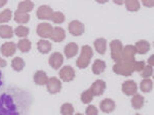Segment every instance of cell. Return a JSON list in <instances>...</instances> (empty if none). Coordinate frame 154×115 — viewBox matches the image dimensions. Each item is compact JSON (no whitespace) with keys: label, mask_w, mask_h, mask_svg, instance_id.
<instances>
[{"label":"cell","mask_w":154,"mask_h":115,"mask_svg":"<svg viewBox=\"0 0 154 115\" xmlns=\"http://www.w3.org/2000/svg\"><path fill=\"white\" fill-rule=\"evenodd\" d=\"M31 102L26 91L9 87L0 96V115H24L29 111Z\"/></svg>","instance_id":"obj_1"},{"label":"cell","mask_w":154,"mask_h":115,"mask_svg":"<svg viewBox=\"0 0 154 115\" xmlns=\"http://www.w3.org/2000/svg\"><path fill=\"white\" fill-rule=\"evenodd\" d=\"M144 61H134V62H119L113 66V72L122 76H131L134 72H141L145 67Z\"/></svg>","instance_id":"obj_2"},{"label":"cell","mask_w":154,"mask_h":115,"mask_svg":"<svg viewBox=\"0 0 154 115\" xmlns=\"http://www.w3.org/2000/svg\"><path fill=\"white\" fill-rule=\"evenodd\" d=\"M93 56H94L93 48L89 45H83L82 48H81L80 56H79V58L76 61L77 67L80 69H85L89 65V62H91V59L93 58Z\"/></svg>","instance_id":"obj_3"},{"label":"cell","mask_w":154,"mask_h":115,"mask_svg":"<svg viewBox=\"0 0 154 115\" xmlns=\"http://www.w3.org/2000/svg\"><path fill=\"white\" fill-rule=\"evenodd\" d=\"M110 49H111V58L114 62L119 63L122 61V43L120 40L115 39L110 42Z\"/></svg>","instance_id":"obj_4"},{"label":"cell","mask_w":154,"mask_h":115,"mask_svg":"<svg viewBox=\"0 0 154 115\" xmlns=\"http://www.w3.org/2000/svg\"><path fill=\"white\" fill-rule=\"evenodd\" d=\"M60 78L65 82H70L75 78V71L71 66H65L63 67L59 72Z\"/></svg>","instance_id":"obj_5"},{"label":"cell","mask_w":154,"mask_h":115,"mask_svg":"<svg viewBox=\"0 0 154 115\" xmlns=\"http://www.w3.org/2000/svg\"><path fill=\"white\" fill-rule=\"evenodd\" d=\"M53 26L48 23H41L37 26L36 32L37 35H39L42 38H49L51 35V32H53Z\"/></svg>","instance_id":"obj_6"},{"label":"cell","mask_w":154,"mask_h":115,"mask_svg":"<svg viewBox=\"0 0 154 115\" xmlns=\"http://www.w3.org/2000/svg\"><path fill=\"white\" fill-rule=\"evenodd\" d=\"M46 89H48L49 94H58L62 89V83L57 77H51V78H48V81L46 83Z\"/></svg>","instance_id":"obj_7"},{"label":"cell","mask_w":154,"mask_h":115,"mask_svg":"<svg viewBox=\"0 0 154 115\" xmlns=\"http://www.w3.org/2000/svg\"><path fill=\"white\" fill-rule=\"evenodd\" d=\"M68 29L73 36H80L84 33V25L79 21H72L69 24Z\"/></svg>","instance_id":"obj_8"},{"label":"cell","mask_w":154,"mask_h":115,"mask_svg":"<svg viewBox=\"0 0 154 115\" xmlns=\"http://www.w3.org/2000/svg\"><path fill=\"white\" fill-rule=\"evenodd\" d=\"M137 51L134 45H126L122 49V61L123 62H134Z\"/></svg>","instance_id":"obj_9"},{"label":"cell","mask_w":154,"mask_h":115,"mask_svg":"<svg viewBox=\"0 0 154 115\" xmlns=\"http://www.w3.org/2000/svg\"><path fill=\"white\" fill-rule=\"evenodd\" d=\"M91 91L93 92L94 97H99V96H102V95L104 94V92H105L106 89V83L104 80H102V79H99V80H96L95 82L93 83V85L91 87Z\"/></svg>","instance_id":"obj_10"},{"label":"cell","mask_w":154,"mask_h":115,"mask_svg":"<svg viewBox=\"0 0 154 115\" xmlns=\"http://www.w3.org/2000/svg\"><path fill=\"white\" fill-rule=\"evenodd\" d=\"M121 89H122L123 94H125L126 96H128V97L134 96V95H136L137 92H138V86H137V83L134 80L125 81Z\"/></svg>","instance_id":"obj_11"},{"label":"cell","mask_w":154,"mask_h":115,"mask_svg":"<svg viewBox=\"0 0 154 115\" xmlns=\"http://www.w3.org/2000/svg\"><path fill=\"white\" fill-rule=\"evenodd\" d=\"M63 62H64V57L60 52H54L48 59V63L51 65V67L56 70H58L63 65Z\"/></svg>","instance_id":"obj_12"},{"label":"cell","mask_w":154,"mask_h":115,"mask_svg":"<svg viewBox=\"0 0 154 115\" xmlns=\"http://www.w3.org/2000/svg\"><path fill=\"white\" fill-rule=\"evenodd\" d=\"M17 51V44L14 42H5L0 47V51H1L2 56L4 57H11Z\"/></svg>","instance_id":"obj_13"},{"label":"cell","mask_w":154,"mask_h":115,"mask_svg":"<svg viewBox=\"0 0 154 115\" xmlns=\"http://www.w3.org/2000/svg\"><path fill=\"white\" fill-rule=\"evenodd\" d=\"M53 9L48 5H41L38 7L36 11V16L40 20H49L53 14Z\"/></svg>","instance_id":"obj_14"},{"label":"cell","mask_w":154,"mask_h":115,"mask_svg":"<svg viewBox=\"0 0 154 115\" xmlns=\"http://www.w3.org/2000/svg\"><path fill=\"white\" fill-rule=\"evenodd\" d=\"M49 38L54 42H62L66 38L65 30L61 28V27H56V28H54Z\"/></svg>","instance_id":"obj_15"},{"label":"cell","mask_w":154,"mask_h":115,"mask_svg":"<svg viewBox=\"0 0 154 115\" xmlns=\"http://www.w3.org/2000/svg\"><path fill=\"white\" fill-rule=\"evenodd\" d=\"M100 108L104 113H111L116 108V104L113 100L111 99H105L101 102Z\"/></svg>","instance_id":"obj_16"},{"label":"cell","mask_w":154,"mask_h":115,"mask_svg":"<svg viewBox=\"0 0 154 115\" xmlns=\"http://www.w3.org/2000/svg\"><path fill=\"white\" fill-rule=\"evenodd\" d=\"M34 8V3L30 0H26V1H21L18 5V9L17 12L20 14H28Z\"/></svg>","instance_id":"obj_17"},{"label":"cell","mask_w":154,"mask_h":115,"mask_svg":"<svg viewBox=\"0 0 154 115\" xmlns=\"http://www.w3.org/2000/svg\"><path fill=\"white\" fill-rule=\"evenodd\" d=\"M48 81V77L46 73L42 70H39L37 71L35 74H34V82L37 84V85H46Z\"/></svg>","instance_id":"obj_18"},{"label":"cell","mask_w":154,"mask_h":115,"mask_svg":"<svg viewBox=\"0 0 154 115\" xmlns=\"http://www.w3.org/2000/svg\"><path fill=\"white\" fill-rule=\"evenodd\" d=\"M64 52H65V56L67 59H72L77 54L78 52V45L74 42H71V43H68L64 48Z\"/></svg>","instance_id":"obj_19"},{"label":"cell","mask_w":154,"mask_h":115,"mask_svg":"<svg viewBox=\"0 0 154 115\" xmlns=\"http://www.w3.org/2000/svg\"><path fill=\"white\" fill-rule=\"evenodd\" d=\"M136 48L137 54H147L150 49V43L146 40H139L136 43V45H134Z\"/></svg>","instance_id":"obj_20"},{"label":"cell","mask_w":154,"mask_h":115,"mask_svg":"<svg viewBox=\"0 0 154 115\" xmlns=\"http://www.w3.org/2000/svg\"><path fill=\"white\" fill-rule=\"evenodd\" d=\"M94 45H95L96 51L99 52L100 54H105L106 48H107V41L105 38H98L96 39L94 42Z\"/></svg>","instance_id":"obj_21"},{"label":"cell","mask_w":154,"mask_h":115,"mask_svg":"<svg viewBox=\"0 0 154 115\" xmlns=\"http://www.w3.org/2000/svg\"><path fill=\"white\" fill-rule=\"evenodd\" d=\"M93 72L94 74L96 75H99L101 73H103L104 71H105L106 69V63L103 61V60H96L95 62H94L93 64Z\"/></svg>","instance_id":"obj_22"},{"label":"cell","mask_w":154,"mask_h":115,"mask_svg":"<svg viewBox=\"0 0 154 115\" xmlns=\"http://www.w3.org/2000/svg\"><path fill=\"white\" fill-rule=\"evenodd\" d=\"M17 47L22 52H29L30 49H31V41L27 38H22L20 39L18 44H17Z\"/></svg>","instance_id":"obj_23"},{"label":"cell","mask_w":154,"mask_h":115,"mask_svg":"<svg viewBox=\"0 0 154 115\" xmlns=\"http://www.w3.org/2000/svg\"><path fill=\"white\" fill-rule=\"evenodd\" d=\"M14 36V30L11 26H7V25H2L0 26V37L4 39L11 38Z\"/></svg>","instance_id":"obj_24"},{"label":"cell","mask_w":154,"mask_h":115,"mask_svg":"<svg viewBox=\"0 0 154 115\" xmlns=\"http://www.w3.org/2000/svg\"><path fill=\"white\" fill-rule=\"evenodd\" d=\"M37 48L41 54H48L51 49V43L48 40H39L37 42Z\"/></svg>","instance_id":"obj_25"},{"label":"cell","mask_w":154,"mask_h":115,"mask_svg":"<svg viewBox=\"0 0 154 115\" xmlns=\"http://www.w3.org/2000/svg\"><path fill=\"white\" fill-rule=\"evenodd\" d=\"M131 106L135 109H141L144 106V97L139 94H136L131 98Z\"/></svg>","instance_id":"obj_26"},{"label":"cell","mask_w":154,"mask_h":115,"mask_svg":"<svg viewBox=\"0 0 154 115\" xmlns=\"http://www.w3.org/2000/svg\"><path fill=\"white\" fill-rule=\"evenodd\" d=\"M11 67H12V69L17 72L22 71L25 67V61L20 57L14 58V59H12V61H11Z\"/></svg>","instance_id":"obj_27"},{"label":"cell","mask_w":154,"mask_h":115,"mask_svg":"<svg viewBox=\"0 0 154 115\" xmlns=\"http://www.w3.org/2000/svg\"><path fill=\"white\" fill-rule=\"evenodd\" d=\"M125 7L128 11H138L140 9V2L138 0H126L125 1Z\"/></svg>","instance_id":"obj_28"},{"label":"cell","mask_w":154,"mask_h":115,"mask_svg":"<svg viewBox=\"0 0 154 115\" xmlns=\"http://www.w3.org/2000/svg\"><path fill=\"white\" fill-rule=\"evenodd\" d=\"M141 91L144 92H150L153 89V82L150 78H145L141 81V85H140Z\"/></svg>","instance_id":"obj_29"},{"label":"cell","mask_w":154,"mask_h":115,"mask_svg":"<svg viewBox=\"0 0 154 115\" xmlns=\"http://www.w3.org/2000/svg\"><path fill=\"white\" fill-rule=\"evenodd\" d=\"M30 20V16L29 14H20V12H17L14 14V21L18 24H26L28 23Z\"/></svg>","instance_id":"obj_30"},{"label":"cell","mask_w":154,"mask_h":115,"mask_svg":"<svg viewBox=\"0 0 154 115\" xmlns=\"http://www.w3.org/2000/svg\"><path fill=\"white\" fill-rule=\"evenodd\" d=\"M51 20L54 24H62L65 21V16H64V14L61 11H54L53 12V14H51Z\"/></svg>","instance_id":"obj_31"},{"label":"cell","mask_w":154,"mask_h":115,"mask_svg":"<svg viewBox=\"0 0 154 115\" xmlns=\"http://www.w3.org/2000/svg\"><path fill=\"white\" fill-rule=\"evenodd\" d=\"M93 99H94V95H93V92H91V89H86V91H84L82 94H81V102H82L83 104H89L93 101Z\"/></svg>","instance_id":"obj_32"},{"label":"cell","mask_w":154,"mask_h":115,"mask_svg":"<svg viewBox=\"0 0 154 115\" xmlns=\"http://www.w3.org/2000/svg\"><path fill=\"white\" fill-rule=\"evenodd\" d=\"M74 107L70 103H65L61 106V114L62 115H73Z\"/></svg>","instance_id":"obj_33"},{"label":"cell","mask_w":154,"mask_h":115,"mask_svg":"<svg viewBox=\"0 0 154 115\" xmlns=\"http://www.w3.org/2000/svg\"><path fill=\"white\" fill-rule=\"evenodd\" d=\"M12 12L11 9H4L3 11L0 12V24L7 23L11 19Z\"/></svg>","instance_id":"obj_34"},{"label":"cell","mask_w":154,"mask_h":115,"mask_svg":"<svg viewBox=\"0 0 154 115\" xmlns=\"http://www.w3.org/2000/svg\"><path fill=\"white\" fill-rule=\"evenodd\" d=\"M29 28L25 26H19L17 27L16 30H14V33H16L17 36L19 37H22V38H26V36H28L29 34Z\"/></svg>","instance_id":"obj_35"},{"label":"cell","mask_w":154,"mask_h":115,"mask_svg":"<svg viewBox=\"0 0 154 115\" xmlns=\"http://www.w3.org/2000/svg\"><path fill=\"white\" fill-rule=\"evenodd\" d=\"M140 73H141V76H142L144 79L149 78V77H151V76H152V74H153V67L147 65V66L144 67L143 70L140 72Z\"/></svg>","instance_id":"obj_36"},{"label":"cell","mask_w":154,"mask_h":115,"mask_svg":"<svg viewBox=\"0 0 154 115\" xmlns=\"http://www.w3.org/2000/svg\"><path fill=\"white\" fill-rule=\"evenodd\" d=\"M86 115H98V109L94 105H89V106L85 110Z\"/></svg>","instance_id":"obj_37"},{"label":"cell","mask_w":154,"mask_h":115,"mask_svg":"<svg viewBox=\"0 0 154 115\" xmlns=\"http://www.w3.org/2000/svg\"><path fill=\"white\" fill-rule=\"evenodd\" d=\"M142 2L146 7H153V5H154L153 0H143Z\"/></svg>","instance_id":"obj_38"},{"label":"cell","mask_w":154,"mask_h":115,"mask_svg":"<svg viewBox=\"0 0 154 115\" xmlns=\"http://www.w3.org/2000/svg\"><path fill=\"white\" fill-rule=\"evenodd\" d=\"M153 59H154V56H151L148 60V65L151 67H153Z\"/></svg>","instance_id":"obj_39"},{"label":"cell","mask_w":154,"mask_h":115,"mask_svg":"<svg viewBox=\"0 0 154 115\" xmlns=\"http://www.w3.org/2000/svg\"><path fill=\"white\" fill-rule=\"evenodd\" d=\"M6 61L5 60H3V59H1V58H0V67H5L6 66Z\"/></svg>","instance_id":"obj_40"},{"label":"cell","mask_w":154,"mask_h":115,"mask_svg":"<svg viewBox=\"0 0 154 115\" xmlns=\"http://www.w3.org/2000/svg\"><path fill=\"white\" fill-rule=\"evenodd\" d=\"M7 3V0H0V7L4 6Z\"/></svg>","instance_id":"obj_41"},{"label":"cell","mask_w":154,"mask_h":115,"mask_svg":"<svg viewBox=\"0 0 154 115\" xmlns=\"http://www.w3.org/2000/svg\"><path fill=\"white\" fill-rule=\"evenodd\" d=\"M2 83H3V81H2V73H1V71H0V87H1Z\"/></svg>","instance_id":"obj_42"},{"label":"cell","mask_w":154,"mask_h":115,"mask_svg":"<svg viewBox=\"0 0 154 115\" xmlns=\"http://www.w3.org/2000/svg\"><path fill=\"white\" fill-rule=\"evenodd\" d=\"M114 3H116V4H123V2L122 1H119V0H118V1H114Z\"/></svg>","instance_id":"obj_43"},{"label":"cell","mask_w":154,"mask_h":115,"mask_svg":"<svg viewBox=\"0 0 154 115\" xmlns=\"http://www.w3.org/2000/svg\"><path fill=\"white\" fill-rule=\"evenodd\" d=\"M75 115H82V114H81V113H76Z\"/></svg>","instance_id":"obj_44"},{"label":"cell","mask_w":154,"mask_h":115,"mask_svg":"<svg viewBox=\"0 0 154 115\" xmlns=\"http://www.w3.org/2000/svg\"><path fill=\"white\" fill-rule=\"evenodd\" d=\"M136 115H140V114H136Z\"/></svg>","instance_id":"obj_45"}]
</instances>
